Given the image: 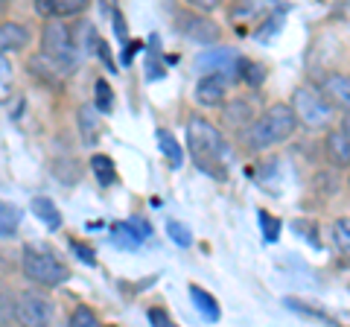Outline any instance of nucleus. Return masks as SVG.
<instances>
[{
	"instance_id": "0eeeda50",
	"label": "nucleus",
	"mask_w": 350,
	"mask_h": 327,
	"mask_svg": "<svg viewBox=\"0 0 350 327\" xmlns=\"http://www.w3.org/2000/svg\"><path fill=\"white\" fill-rule=\"evenodd\" d=\"M319 91L336 112H350V73L333 70L319 82Z\"/></svg>"
},
{
	"instance_id": "2eb2a0df",
	"label": "nucleus",
	"mask_w": 350,
	"mask_h": 327,
	"mask_svg": "<svg viewBox=\"0 0 350 327\" xmlns=\"http://www.w3.org/2000/svg\"><path fill=\"white\" fill-rule=\"evenodd\" d=\"M190 296H193V304H196V310H199L207 322H219V315H222V310H219V304H216V298L211 296L207 289H202V287H190Z\"/></svg>"
},
{
	"instance_id": "1a4fd4ad",
	"label": "nucleus",
	"mask_w": 350,
	"mask_h": 327,
	"mask_svg": "<svg viewBox=\"0 0 350 327\" xmlns=\"http://www.w3.org/2000/svg\"><path fill=\"white\" fill-rule=\"evenodd\" d=\"M228 100V76L222 73H202V79L196 82V103L216 108Z\"/></svg>"
},
{
	"instance_id": "bb28decb",
	"label": "nucleus",
	"mask_w": 350,
	"mask_h": 327,
	"mask_svg": "<svg viewBox=\"0 0 350 327\" xmlns=\"http://www.w3.org/2000/svg\"><path fill=\"white\" fill-rule=\"evenodd\" d=\"M111 105H114V94H111V85H108L105 79H100V82H96V112L108 114V112H111Z\"/></svg>"
},
{
	"instance_id": "f704fd0d",
	"label": "nucleus",
	"mask_w": 350,
	"mask_h": 327,
	"mask_svg": "<svg viewBox=\"0 0 350 327\" xmlns=\"http://www.w3.org/2000/svg\"><path fill=\"white\" fill-rule=\"evenodd\" d=\"M347 187H350V179H347Z\"/></svg>"
},
{
	"instance_id": "412c9836",
	"label": "nucleus",
	"mask_w": 350,
	"mask_h": 327,
	"mask_svg": "<svg viewBox=\"0 0 350 327\" xmlns=\"http://www.w3.org/2000/svg\"><path fill=\"white\" fill-rule=\"evenodd\" d=\"M91 167H94V172H96V179H100L103 187H108V184H114L117 172H114V161L108 158V155H94Z\"/></svg>"
},
{
	"instance_id": "72a5a7b5",
	"label": "nucleus",
	"mask_w": 350,
	"mask_h": 327,
	"mask_svg": "<svg viewBox=\"0 0 350 327\" xmlns=\"http://www.w3.org/2000/svg\"><path fill=\"white\" fill-rule=\"evenodd\" d=\"M345 132V138L350 140V112H345V117H342V126H338Z\"/></svg>"
},
{
	"instance_id": "5701e85b",
	"label": "nucleus",
	"mask_w": 350,
	"mask_h": 327,
	"mask_svg": "<svg viewBox=\"0 0 350 327\" xmlns=\"http://www.w3.org/2000/svg\"><path fill=\"white\" fill-rule=\"evenodd\" d=\"M167 234H170V239L178 248H190L193 246V231L184 222H175V220H170L167 222Z\"/></svg>"
},
{
	"instance_id": "a878e982",
	"label": "nucleus",
	"mask_w": 350,
	"mask_h": 327,
	"mask_svg": "<svg viewBox=\"0 0 350 327\" xmlns=\"http://www.w3.org/2000/svg\"><path fill=\"white\" fill-rule=\"evenodd\" d=\"M96 126H100V114H96V108L91 105H85L82 112H79V129H85V138L88 140H96Z\"/></svg>"
},
{
	"instance_id": "f03ea898",
	"label": "nucleus",
	"mask_w": 350,
	"mask_h": 327,
	"mask_svg": "<svg viewBox=\"0 0 350 327\" xmlns=\"http://www.w3.org/2000/svg\"><path fill=\"white\" fill-rule=\"evenodd\" d=\"M298 129V117H295L289 103H271L262 117H254L243 129V146L248 152H266L271 146H280L295 135Z\"/></svg>"
},
{
	"instance_id": "473e14b6",
	"label": "nucleus",
	"mask_w": 350,
	"mask_h": 327,
	"mask_svg": "<svg viewBox=\"0 0 350 327\" xmlns=\"http://www.w3.org/2000/svg\"><path fill=\"white\" fill-rule=\"evenodd\" d=\"M73 248H76V252H79V257H85V263H94V254H91V248H79L76 243H73Z\"/></svg>"
},
{
	"instance_id": "b1692460",
	"label": "nucleus",
	"mask_w": 350,
	"mask_h": 327,
	"mask_svg": "<svg viewBox=\"0 0 350 327\" xmlns=\"http://www.w3.org/2000/svg\"><path fill=\"white\" fill-rule=\"evenodd\" d=\"M12 96V64H9L6 53H0V103Z\"/></svg>"
},
{
	"instance_id": "dca6fc26",
	"label": "nucleus",
	"mask_w": 350,
	"mask_h": 327,
	"mask_svg": "<svg viewBox=\"0 0 350 327\" xmlns=\"http://www.w3.org/2000/svg\"><path fill=\"white\" fill-rule=\"evenodd\" d=\"M155 138H158V146H161V152H163V158H167V161L172 164V167H181L184 152H181V146H178V140L172 138L170 129H158Z\"/></svg>"
},
{
	"instance_id": "a211bd4d",
	"label": "nucleus",
	"mask_w": 350,
	"mask_h": 327,
	"mask_svg": "<svg viewBox=\"0 0 350 327\" xmlns=\"http://www.w3.org/2000/svg\"><path fill=\"white\" fill-rule=\"evenodd\" d=\"M18 225H21V211L9 202H0V239L12 237L18 231Z\"/></svg>"
},
{
	"instance_id": "393cba45",
	"label": "nucleus",
	"mask_w": 350,
	"mask_h": 327,
	"mask_svg": "<svg viewBox=\"0 0 350 327\" xmlns=\"http://www.w3.org/2000/svg\"><path fill=\"white\" fill-rule=\"evenodd\" d=\"M70 327H100V315H96L91 307H76L73 313H70V322H68Z\"/></svg>"
},
{
	"instance_id": "423d86ee",
	"label": "nucleus",
	"mask_w": 350,
	"mask_h": 327,
	"mask_svg": "<svg viewBox=\"0 0 350 327\" xmlns=\"http://www.w3.org/2000/svg\"><path fill=\"white\" fill-rule=\"evenodd\" d=\"M12 315L21 324H27V327H41V324H50L53 304H50L47 296H41V292L27 289V292H21V296H18L15 307H12Z\"/></svg>"
},
{
	"instance_id": "f257e3e1",
	"label": "nucleus",
	"mask_w": 350,
	"mask_h": 327,
	"mask_svg": "<svg viewBox=\"0 0 350 327\" xmlns=\"http://www.w3.org/2000/svg\"><path fill=\"white\" fill-rule=\"evenodd\" d=\"M187 149L196 161V167L207 176L225 179V167L231 161V146H228L225 135L199 114H193L187 120Z\"/></svg>"
},
{
	"instance_id": "2f4dec72",
	"label": "nucleus",
	"mask_w": 350,
	"mask_h": 327,
	"mask_svg": "<svg viewBox=\"0 0 350 327\" xmlns=\"http://www.w3.org/2000/svg\"><path fill=\"white\" fill-rule=\"evenodd\" d=\"M9 315H12V304H6V298L0 296V324H3Z\"/></svg>"
},
{
	"instance_id": "f3484780",
	"label": "nucleus",
	"mask_w": 350,
	"mask_h": 327,
	"mask_svg": "<svg viewBox=\"0 0 350 327\" xmlns=\"http://www.w3.org/2000/svg\"><path fill=\"white\" fill-rule=\"evenodd\" d=\"M330 234H333L336 252L342 254V257H350V216H342V220H336L333 228H330Z\"/></svg>"
},
{
	"instance_id": "9d476101",
	"label": "nucleus",
	"mask_w": 350,
	"mask_h": 327,
	"mask_svg": "<svg viewBox=\"0 0 350 327\" xmlns=\"http://www.w3.org/2000/svg\"><path fill=\"white\" fill-rule=\"evenodd\" d=\"M324 158L333 170H347L350 167V140L345 138L342 129H327L324 138Z\"/></svg>"
},
{
	"instance_id": "c756f323",
	"label": "nucleus",
	"mask_w": 350,
	"mask_h": 327,
	"mask_svg": "<svg viewBox=\"0 0 350 327\" xmlns=\"http://www.w3.org/2000/svg\"><path fill=\"white\" fill-rule=\"evenodd\" d=\"M129 225L135 228V234H137L140 239H146V237L152 234V225L144 220V216H131V220H129Z\"/></svg>"
},
{
	"instance_id": "ddd939ff",
	"label": "nucleus",
	"mask_w": 350,
	"mask_h": 327,
	"mask_svg": "<svg viewBox=\"0 0 350 327\" xmlns=\"http://www.w3.org/2000/svg\"><path fill=\"white\" fill-rule=\"evenodd\" d=\"M225 108H222V114H225V126H231V129H237V132H243V129L254 120V108H251V103H245V100H231V103H222Z\"/></svg>"
},
{
	"instance_id": "4be33fe9",
	"label": "nucleus",
	"mask_w": 350,
	"mask_h": 327,
	"mask_svg": "<svg viewBox=\"0 0 350 327\" xmlns=\"http://www.w3.org/2000/svg\"><path fill=\"white\" fill-rule=\"evenodd\" d=\"M91 0H53V15L56 18H70V15H82Z\"/></svg>"
},
{
	"instance_id": "6ab92c4d",
	"label": "nucleus",
	"mask_w": 350,
	"mask_h": 327,
	"mask_svg": "<svg viewBox=\"0 0 350 327\" xmlns=\"http://www.w3.org/2000/svg\"><path fill=\"white\" fill-rule=\"evenodd\" d=\"M237 73L243 76V79L251 85V88H260L262 79H266V68H262V64H257V62H248V59H239Z\"/></svg>"
},
{
	"instance_id": "aec40b11",
	"label": "nucleus",
	"mask_w": 350,
	"mask_h": 327,
	"mask_svg": "<svg viewBox=\"0 0 350 327\" xmlns=\"http://www.w3.org/2000/svg\"><path fill=\"white\" fill-rule=\"evenodd\" d=\"M111 237H114V243L120 248H137L140 243H144V239L135 234V228H131L129 222H114L111 225Z\"/></svg>"
},
{
	"instance_id": "6e6552de",
	"label": "nucleus",
	"mask_w": 350,
	"mask_h": 327,
	"mask_svg": "<svg viewBox=\"0 0 350 327\" xmlns=\"http://www.w3.org/2000/svg\"><path fill=\"white\" fill-rule=\"evenodd\" d=\"M239 64V56L237 50L231 47H211L207 53H202L196 59V70L199 73H222V76H231Z\"/></svg>"
},
{
	"instance_id": "7c9ffc66",
	"label": "nucleus",
	"mask_w": 350,
	"mask_h": 327,
	"mask_svg": "<svg viewBox=\"0 0 350 327\" xmlns=\"http://www.w3.org/2000/svg\"><path fill=\"white\" fill-rule=\"evenodd\" d=\"M149 322H152V324H158V327H170V324H172L170 313H167V310H161V307H152V310H149Z\"/></svg>"
},
{
	"instance_id": "20e7f679",
	"label": "nucleus",
	"mask_w": 350,
	"mask_h": 327,
	"mask_svg": "<svg viewBox=\"0 0 350 327\" xmlns=\"http://www.w3.org/2000/svg\"><path fill=\"white\" fill-rule=\"evenodd\" d=\"M21 269L24 275L36 283V287H62L64 280L70 278V269L56 260L50 252L44 248H36V246H27L24 248V257H21Z\"/></svg>"
},
{
	"instance_id": "7ed1b4c3",
	"label": "nucleus",
	"mask_w": 350,
	"mask_h": 327,
	"mask_svg": "<svg viewBox=\"0 0 350 327\" xmlns=\"http://www.w3.org/2000/svg\"><path fill=\"white\" fill-rule=\"evenodd\" d=\"M292 112L298 117V126H304L306 132H327L336 120V108L324 100V94L310 85H298L292 91Z\"/></svg>"
},
{
	"instance_id": "cd10ccee",
	"label": "nucleus",
	"mask_w": 350,
	"mask_h": 327,
	"mask_svg": "<svg viewBox=\"0 0 350 327\" xmlns=\"http://www.w3.org/2000/svg\"><path fill=\"white\" fill-rule=\"evenodd\" d=\"M260 225H262V239H266V243H275L278 234H280V222L275 216H269L266 211H260Z\"/></svg>"
},
{
	"instance_id": "f8f14e48",
	"label": "nucleus",
	"mask_w": 350,
	"mask_h": 327,
	"mask_svg": "<svg viewBox=\"0 0 350 327\" xmlns=\"http://www.w3.org/2000/svg\"><path fill=\"white\" fill-rule=\"evenodd\" d=\"M29 44V29L15 21L0 24V53H18Z\"/></svg>"
},
{
	"instance_id": "4468645a",
	"label": "nucleus",
	"mask_w": 350,
	"mask_h": 327,
	"mask_svg": "<svg viewBox=\"0 0 350 327\" xmlns=\"http://www.w3.org/2000/svg\"><path fill=\"white\" fill-rule=\"evenodd\" d=\"M32 213H36L47 228H53V231L62 228V213L56 208V202L47 199V196H36V199H32Z\"/></svg>"
},
{
	"instance_id": "39448f33",
	"label": "nucleus",
	"mask_w": 350,
	"mask_h": 327,
	"mask_svg": "<svg viewBox=\"0 0 350 327\" xmlns=\"http://www.w3.org/2000/svg\"><path fill=\"white\" fill-rule=\"evenodd\" d=\"M41 56L53 64V70L59 73V68L64 73L73 70V41H70V29L64 27V21H59L53 15L41 32Z\"/></svg>"
},
{
	"instance_id": "c85d7f7f",
	"label": "nucleus",
	"mask_w": 350,
	"mask_h": 327,
	"mask_svg": "<svg viewBox=\"0 0 350 327\" xmlns=\"http://www.w3.org/2000/svg\"><path fill=\"white\" fill-rule=\"evenodd\" d=\"M187 3L196 9V12H216L225 0H187Z\"/></svg>"
},
{
	"instance_id": "9b49d317",
	"label": "nucleus",
	"mask_w": 350,
	"mask_h": 327,
	"mask_svg": "<svg viewBox=\"0 0 350 327\" xmlns=\"http://www.w3.org/2000/svg\"><path fill=\"white\" fill-rule=\"evenodd\" d=\"M181 29H184V36L193 38V41H199V44H216V41H219V27L213 24V21L199 18V15L181 18Z\"/></svg>"
}]
</instances>
